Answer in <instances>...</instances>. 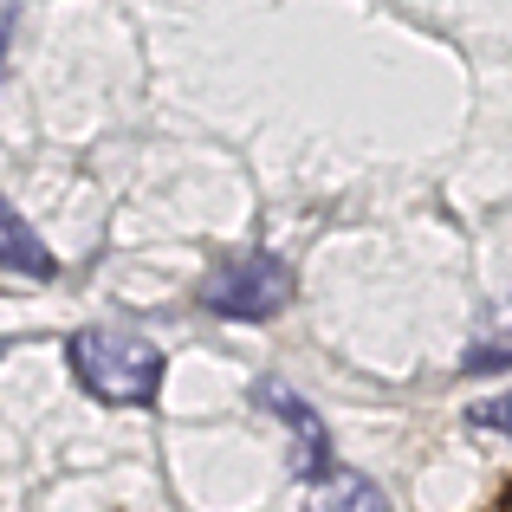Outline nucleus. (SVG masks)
Here are the masks:
<instances>
[{
	"mask_svg": "<svg viewBox=\"0 0 512 512\" xmlns=\"http://www.w3.org/2000/svg\"><path fill=\"white\" fill-rule=\"evenodd\" d=\"M72 376L85 383V396L111 402V409H150L163 389V350L124 325H85L72 331Z\"/></svg>",
	"mask_w": 512,
	"mask_h": 512,
	"instance_id": "1",
	"label": "nucleus"
},
{
	"mask_svg": "<svg viewBox=\"0 0 512 512\" xmlns=\"http://www.w3.org/2000/svg\"><path fill=\"white\" fill-rule=\"evenodd\" d=\"M201 305L214 318H247V325H266L292 305V266L279 253L253 247V253H234L221 260L208 279H201Z\"/></svg>",
	"mask_w": 512,
	"mask_h": 512,
	"instance_id": "2",
	"label": "nucleus"
},
{
	"mask_svg": "<svg viewBox=\"0 0 512 512\" xmlns=\"http://www.w3.org/2000/svg\"><path fill=\"white\" fill-rule=\"evenodd\" d=\"M305 512H396V506H389V493L376 487L370 474H357V467H325V474L312 480Z\"/></svg>",
	"mask_w": 512,
	"mask_h": 512,
	"instance_id": "3",
	"label": "nucleus"
},
{
	"mask_svg": "<svg viewBox=\"0 0 512 512\" xmlns=\"http://www.w3.org/2000/svg\"><path fill=\"white\" fill-rule=\"evenodd\" d=\"M0 266L20 273V279H52L59 273L52 247L33 234V221H20V208H7V195H0Z\"/></svg>",
	"mask_w": 512,
	"mask_h": 512,
	"instance_id": "4",
	"label": "nucleus"
},
{
	"mask_svg": "<svg viewBox=\"0 0 512 512\" xmlns=\"http://www.w3.org/2000/svg\"><path fill=\"white\" fill-rule=\"evenodd\" d=\"M474 422H480V428H500V435H506V389H500V402H480Z\"/></svg>",
	"mask_w": 512,
	"mask_h": 512,
	"instance_id": "5",
	"label": "nucleus"
},
{
	"mask_svg": "<svg viewBox=\"0 0 512 512\" xmlns=\"http://www.w3.org/2000/svg\"><path fill=\"white\" fill-rule=\"evenodd\" d=\"M0 350H7V344H0Z\"/></svg>",
	"mask_w": 512,
	"mask_h": 512,
	"instance_id": "6",
	"label": "nucleus"
}]
</instances>
